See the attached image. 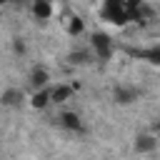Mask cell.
<instances>
[{
    "label": "cell",
    "mask_w": 160,
    "mask_h": 160,
    "mask_svg": "<svg viewBox=\"0 0 160 160\" xmlns=\"http://www.w3.org/2000/svg\"><path fill=\"white\" fill-rule=\"evenodd\" d=\"M100 20H105V22H110V25H118V28H125V25L130 22L128 10H125V0H102Z\"/></svg>",
    "instance_id": "6da1fadb"
},
{
    "label": "cell",
    "mask_w": 160,
    "mask_h": 160,
    "mask_svg": "<svg viewBox=\"0 0 160 160\" xmlns=\"http://www.w3.org/2000/svg\"><path fill=\"white\" fill-rule=\"evenodd\" d=\"M50 105V88H38V90H32V95H30V108L32 110H45Z\"/></svg>",
    "instance_id": "7c38bea8"
},
{
    "label": "cell",
    "mask_w": 160,
    "mask_h": 160,
    "mask_svg": "<svg viewBox=\"0 0 160 160\" xmlns=\"http://www.w3.org/2000/svg\"><path fill=\"white\" fill-rule=\"evenodd\" d=\"M65 30H68V35H70V38H80V35L85 32V20H82L80 15H70V18H68Z\"/></svg>",
    "instance_id": "4fadbf2b"
},
{
    "label": "cell",
    "mask_w": 160,
    "mask_h": 160,
    "mask_svg": "<svg viewBox=\"0 0 160 160\" xmlns=\"http://www.w3.org/2000/svg\"><path fill=\"white\" fill-rule=\"evenodd\" d=\"M12 52H15V55H20V58L28 52V42H25V38H20V35H18V38H12Z\"/></svg>",
    "instance_id": "5bb4252c"
},
{
    "label": "cell",
    "mask_w": 160,
    "mask_h": 160,
    "mask_svg": "<svg viewBox=\"0 0 160 160\" xmlns=\"http://www.w3.org/2000/svg\"><path fill=\"white\" fill-rule=\"evenodd\" d=\"M90 50H92L95 60H100V62H108V60L112 58V52H115L112 38H110L108 32H102V30H95V32H90Z\"/></svg>",
    "instance_id": "7a4b0ae2"
},
{
    "label": "cell",
    "mask_w": 160,
    "mask_h": 160,
    "mask_svg": "<svg viewBox=\"0 0 160 160\" xmlns=\"http://www.w3.org/2000/svg\"><path fill=\"white\" fill-rule=\"evenodd\" d=\"M132 58H140V60H148L150 65H160V48L152 45V48H140V50H128Z\"/></svg>",
    "instance_id": "8fae6325"
},
{
    "label": "cell",
    "mask_w": 160,
    "mask_h": 160,
    "mask_svg": "<svg viewBox=\"0 0 160 160\" xmlns=\"http://www.w3.org/2000/svg\"><path fill=\"white\" fill-rule=\"evenodd\" d=\"M138 98H140L138 88H130V85H118L112 90V102L115 105H132Z\"/></svg>",
    "instance_id": "3957f363"
},
{
    "label": "cell",
    "mask_w": 160,
    "mask_h": 160,
    "mask_svg": "<svg viewBox=\"0 0 160 160\" xmlns=\"http://www.w3.org/2000/svg\"><path fill=\"white\" fill-rule=\"evenodd\" d=\"M30 85H32V90H38V88H48V82H50V72H48V68H42V65H35L32 70H30Z\"/></svg>",
    "instance_id": "30bf717a"
},
{
    "label": "cell",
    "mask_w": 160,
    "mask_h": 160,
    "mask_svg": "<svg viewBox=\"0 0 160 160\" xmlns=\"http://www.w3.org/2000/svg\"><path fill=\"white\" fill-rule=\"evenodd\" d=\"M78 90V85H68V82H60V85H52L50 88V105H62L72 98V92Z\"/></svg>",
    "instance_id": "5b68a950"
},
{
    "label": "cell",
    "mask_w": 160,
    "mask_h": 160,
    "mask_svg": "<svg viewBox=\"0 0 160 160\" xmlns=\"http://www.w3.org/2000/svg\"><path fill=\"white\" fill-rule=\"evenodd\" d=\"M58 120H60V125H62L65 130H70V132H82V118H80V112H75V110H62V112L58 115Z\"/></svg>",
    "instance_id": "8992f818"
},
{
    "label": "cell",
    "mask_w": 160,
    "mask_h": 160,
    "mask_svg": "<svg viewBox=\"0 0 160 160\" xmlns=\"http://www.w3.org/2000/svg\"><path fill=\"white\" fill-rule=\"evenodd\" d=\"M30 12L38 22H48L52 18V2L50 0H30Z\"/></svg>",
    "instance_id": "52a82bcc"
},
{
    "label": "cell",
    "mask_w": 160,
    "mask_h": 160,
    "mask_svg": "<svg viewBox=\"0 0 160 160\" xmlns=\"http://www.w3.org/2000/svg\"><path fill=\"white\" fill-rule=\"evenodd\" d=\"M132 148H135V152H140V155L155 152V150H158V135H155V132H140V135L135 138Z\"/></svg>",
    "instance_id": "277c9868"
},
{
    "label": "cell",
    "mask_w": 160,
    "mask_h": 160,
    "mask_svg": "<svg viewBox=\"0 0 160 160\" xmlns=\"http://www.w3.org/2000/svg\"><path fill=\"white\" fill-rule=\"evenodd\" d=\"M22 100H25V92L20 88H8V90L0 92V105L2 108H20Z\"/></svg>",
    "instance_id": "ba28073f"
},
{
    "label": "cell",
    "mask_w": 160,
    "mask_h": 160,
    "mask_svg": "<svg viewBox=\"0 0 160 160\" xmlns=\"http://www.w3.org/2000/svg\"><path fill=\"white\" fill-rule=\"evenodd\" d=\"M5 5H10V0H0V8H5Z\"/></svg>",
    "instance_id": "9a60e30c"
},
{
    "label": "cell",
    "mask_w": 160,
    "mask_h": 160,
    "mask_svg": "<svg viewBox=\"0 0 160 160\" xmlns=\"http://www.w3.org/2000/svg\"><path fill=\"white\" fill-rule=\"evenodd\" d=\"M65 60L72 68H85V65H90L95 60V55H92V50H72V52H68Z\"/></svg>",
    "instance_id": "9c48e42d"
}]
</instances>
